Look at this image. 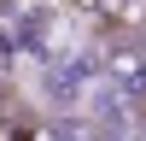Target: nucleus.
<instances>
[{"instance_id":"obj_1","label":"nucleus","mask_w":146,"mask_h":141,"mask_svg":"<svg viewBox=\"0 0 146 141\" xmlns=\"http://www.w3.org/2000/svg\"><path fill=\"white\" fill-rule=\"evenodd\" d=\"M111 77H117V82H146V47H140V41H135V47H129V41L111 47Z\"/></svg>"},{"instance_id":"obj_2","label":"nucleus","mask_w":146,"mask_h":141,"mask_svg":"<svg viewBox=\"0 0 146 141\" xmlns=\"http://www.w3.org/2000/svg\"><path fill=\"white\" fill-rule=\"evenodd\" d=\"M105 12H111V23H140L146 0H105Z\"/></svg>"},{"instance_id":"obj_3","label":"nucleus","mask_w":146,"mask_h":141,"mask_svg":"<svg viewBox=\"0 0 146 141\" xmlns=\"http://www.w3.org/2000/svg\"><path fill=\"white\" fill-rule=\"evenodd\" d=\"M6 18H12V0H0V23H6Z\"/></svg>"}]
</instances>
